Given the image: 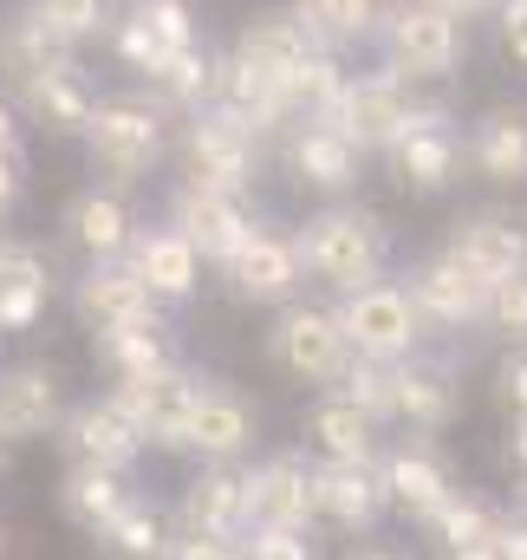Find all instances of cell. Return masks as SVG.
Instances as JSON below:
<instances>
[{
    "label": "cell",
    "instance_id": "6da1fadb",
    "mask_svg": "<svg viewBox=\"0 0 527 560\" xmlns=\"http://www.w3.org/2000/svg\"><path fill=\"white\" fill-rule=\"evenodd\" d=\"M293 255H300V275L306 287H319L326 300L365 287V280H385L397 261V229L359 196L346 202H319L300 229H293Z\"/></svg>",
    "mask_w": 527,
    "mask_h": 560
},
{
    "label": "cell",
    "instance_id": "7a4b0ae2",
    "mask_svg": "<svg viewBox=\"0 0 527 560\" xmlns=\"http://www.w3.org/2000/svg\"><path fill=\"white\" fill-rule=\"evenodd\" d=\"M169 131H176V118L163 112L156 92H143V85L98 92V105H92V118H85V131H79V150H85L92 183L143 189V183L169 163Z\"/></svg>",
    "mask_w": 527,
    "mask_h": 560
},
{
    "label": "cell",
    "instance_id": "3957f363",
    "mask_svg": "<svg viewBox=\"0 0 527 560\" xmlns=\"http://www.w3.org/2000/svg\"><path fill=\"white\" fill-rule=\"evenodd\" d=\"M372 46H378V66H391L403 85H423L430 92V85H449L462 72L469 26L449 20L430 0H391L385 20H378V33H372Z\"/></svg>",
    "mask_w": 527,
    "mask_h": 560
},
{
    "label": "cell",
    "instance_id": "277c9868",
    "mask_svg": "<svg viewBox=\"0 0 527 560\" xmlns=\"http://www.w3.org/2000/svg\"><path fill=\"white\" fill-rule=\"evenodd\" d=\"M169 163L183 183L196 189H235V196H255L261 189V170H267V143H255L229 112H189L176 118L169 131Z\"/></svg>",
    "mask_w": 527,
    "mask_h": 560
},
{
    "label": "cell",
    "instance_id": "5b68a950",
    "mask_svg": "<svg viewBox=\"0 0 527 560\" xmlns=\"http://www.w3.org/2000/svg\"><path fill=\"white\" fill-rule=\"evenodd\" d=\"M378 163L403 196H449L462 183V112L443 92H417L410 125L391 138Z\"/></svg>",
    "mask_w": 527,
    "mask_h": 560
},
{
    "label": "cell",
    "instance_id": "8992f818",
    "mask_svg": "<svg viewBox=\"0 0 527 560\" xmlns=\"http://www.w3.org/2000/svg\"><path fill=\"white\" fill-rule=\"evenodd\" d=\"M261 352L280 378H293V385H306V392H332L339 372L352 365V346H346L332 306L313 300V293L273 306V319H267V332H261Z\"/></svg>",
    "mask_w": 527,
    "mask_h": 560
},
{
    "label": "cell",
    "instance_id": "52a82bcc",
    "mask_svg": "<svg viewBox=\"0 0 527 560\" xmlns=\"http://www.w3.org/2000/svg\"><path fill=\"white\" fill-rule=\"evenodd\" d=\"M417 92H423V85H403L391 66H378V59H372V66H346V79H339V92L326 98L319 118L372 163V156H385L391 138L410 125Z\"/></svg>",
    "mask_w": 527,
    "mask_h": 560
},
{
    "label": "cell",
    "instance_id": "ba28073f",
    "mask_svg": "<svg viewBox=\"0 0 527 560\" xmlns=\"http://www.w3.org/2000/svg\"><path fill=\"white\" fill-rule=\"evenodd\" d=\"M326 306H332V319H339L352 359L397 365V359H410V352L430 346V339H423V319H417L410 293L397 287V275L365 280V287H352V293H339V300H326Z\"/></svg>",
    "mask_w": 527,
    "mask_h": 560
},
{
    "label": "cell",
    "instance_id": "9c48e42d",
    "mask_svg": "<svg viewBox=\"0 0 527 560\" xmlns=\"http://www.w3.org/2000/svg\"><path fill=\"white\" fill-rule=\"evenodd\" d=\"M202 39V20H196V7L189 0H125L118 13H112V26H105V46H112V59L131 72L137 85H150L183 46H196Z\"/></svg>",
    "mask_w": 527,
    "mask_h": 560
},
{
    "label": "cell",
    "instance_id": "30bf717a",
    "mask_svg": "<svg viewBox=\"0 0 527 560\" xmlns=\"http://www.w3.org/2000/svg\"><path fill=\"white\" fill-rule=\"evenodd\" d=\"M202 365L189 359H169L163 372L150 378H131V385H112L105 398L131 418V430L143 436V450H163V456H183V430H189V411L202 398Z\"/></svg>",
    "mask_w": 527,
    "mask_h": 560
},
{
    "label": "cell",
    "instance_id": "8fae6325",
    "mask_svg": "<svg viewBox=\"0 0 527 560\" xmlns=\"http://www.w3.org/2000/svg\"><path fill=\"white\" fill-rule=\"evenodd\" d=\"M378 482H385L391 515L410 522V528H423V522L462 489V482H456V463L443 456V443H436V436H403V430H391L385 450H378Z\"/></svg>",
    "mask_w": 527,
    "mask_h": 560
},
{
    "label": "cell",
    "instance_id": "7c38bea8",
    "mask_svg": "<svg viewBox=\"0 0 527 560\" xmlns=\"http://www.w3.org/2000/svg\"><path fill=\"white\" fill-rule=\"evenodd\" d=\"M462 418V365L456 352H410L391 365V430L403 436H443Z\"/></svg>",
    "mask_w": 527,
    "mask_h": 560
},
{
    "label": "cell",
    "instance_id": "4fadbf2b",
    "mask_svg": "<svg viewBox=\"0 0 527 560\" xmlns=\"http://www.w3.org/2000/svg\"><path fill=\"white\" fill-rule=\"evenodd\" d=\"M397 287L410 293V306H417V319H423V339L436 346V339H469V332H482V313H489V287L482 280H469L456 261H443L436 248L430 255H417Z\"/></svg>",
    "mask_w": 527,
    "mask_h": 560
},
{
    "label": "cell",
    "instance_id": "5bb4252c",
    "mask_svg": "<svg viewBox=\"0 0 527 560\" xmlns=\"http://www.w3.org/2000/svg\"><path fill=\"white\" fill-rule=\"evenodd\" d=\"M222 280V293L229 300H242V306H286V300H300L306 293V275H300V255H293V229H280V222H255L248 229V242L215 268Z\"/></svg>",
    "mask_w": 527,
    "mask_h": 560
},
{
    "label": "cell",
    "instance_id": "9a60e30c",
    "mask_svg": "<svg viewBox=\"0 0 527 560\" xmlns=\"http://www.w3.org/2000/svg\"><path fill=\"white\" fill-rule=\"evenodd\" d=\"M273 156H280L286 183H293L300 196H319V202H346V196H359V183H365V156L339 138L326 118H293L286 138L273 143Z\"/></svg>",
    "mask_w": 527,
    "mask_h": 560
},
{
    "label": "cell",
    "instance_id": "2e32d148",
    "mask_svg": "<svg viewBox=\"0 0 527 560\" xmlns=\"http://www.w3.org/2000/svg\"><path fill=\"white\" fill-rule=\"evenodd\" d=\"M7 105L20 112L26 131H39V138H52V143H79L92 105H98V79H92V66L79 52H66L46 72H33L20 92H7Z\"/></svg>",
    "mask_w": 527,
    "mask_h": 560
},
{
    "label": "cell",
    "instance_id": "e0dca14e",
    "mask_svg": "<svg viewBox=\"0 0 527 560\" xmlns=\"http://www.w3.org/2000/svg\"><path fill=\"white\" fill-rule=\"evenodd\" d=\"M436 255L456 261L462 275L482 280V287H502L508 275L527 268V215H515V209H462L443 229Z\"/></svg>",
    "mask_w": 527,
    "mask_h": 560
},
{
    "label": "cell",
    "instance_id": "ac0fdd59",
    "mask_svg": "<svg viewBox=\"0 0 527 560\" xmlns=\"http://www.w3.org/2000/svg\"><path fill=\"white\" fill-rule=\"evenodd\" d=\"M163 222L202 255V268H222V261L248 242V229L261 222V209H255V196H235V189H196V183H176Z\"/></svg>",
    "mask_w": 527,
    "mask_h": 560
},
{
    "label": "cell",
    "instance_id": "d6986e66",
    "mask_svg": "<svg viewBox=\"0 0 527 560\" xmlns=\"http://www.w3.org/2000/svg\"><path fill=\"white\" fill-rule=\"evenodd\" d=\"M261 450V405L229 385V378H202V398L189 411V430H183V456L196 463H248Z\"/></svg>",
    "mask_w": 527,
    "mask_h": 560
},
{
    "label": "cell",
    "instance_id": "ffe728a7",
    "mask_svg": "<svg viewBox=\"0 0 527 560\" xmlns=\"http://www.w3.org/2000/svg\"><path fill=\"white\" fill-rule=\"evenodd\" d=\"M391 522L378 463H313V528L319 535H346L365 541Z\"/></svg>",
    "mask_w": 527,
    "mask_h": 560
},
{
    "label": "cell",
    "instance_id": "44dd1931",
    "mask_svg": "<svg viewBox=\"0 0 527 560\" xmlns=\"http://www.w3.org/2000/svg\"><path fill=\"white\" fill-rule=\"evenodd\" d=\"M66 275L52 261V248L0 235V339H26L46 326V313L59 306Z\"/></svg>",
    "mask_w": 527,
    "mask_h": 560
},
{
    "label": "cell",
    "instance_id": "7402d4cb",
    "mask_svg": "<svg viewBox=\"0 0 527 560\" xmlns=\"http://www.w3.org/2000/svg\"><path fill=\"white\" fill-rule=\"evenodd\" d=\"M66 372L46 365V359H7L0 365V443L7 450H26V443H46L59 418H66Z\"/></svg>",
    "mask_w": 527,
    "mask_h": 560
},
{
    "label": "cell",
    "instance_id": "603a6c76",
    "mask_svg": "<svg viewBox=\"0 0 527 560\" xmlns=\"http://www.w3.org/2000/svg\"><path fill=\"white\" fill-rule=\"evenodd\" d=\"M66 306L85 332H118V326H156L169 319V306L150 300V287L125 268V261H85L66 280Z\"/></svg>",
    "mask_w": 527,
    "mask_h": 560
},
{
    "label": "cell",
    "instance_id": "cb8c5ba5",
    "mask_svg": "<svg viewBox=\"0 0 527 560\" xmlns=\"http://www.w3.org/2000/svg\"><path fill=\"white\" fill-rule=\"evenodd\" d=\"M242 502L248 522L273 528H313V456L306 450H267L242 463ZM319 535V528H313Z\"/></svg>",
    "mask_w": 527,
    "mask_h": 560
},
{
    "label": "cell",
    "instance_id": "d4e9b609",
    "mask_svg": "<svg viewBox=\"0 0 527 560\" xmlns=\"http://www.w3.org/2000/svg\"><path fill=\"white\" fill-rule=\"evenodd\" d=\"M462 176L489 189H527V105L502 98L462 125Z\"/></svg>",
    "mask_w": 527,
    "mask_h": 560
},
{
    "label": "cell",
    "instance_id": "484cf974",
    "mask_svg": "<svg viewBox=\"0 0 527 560\" xmlns=\"http://www.w3.org/2000/svg\"><path fill=\"white\" fill-rule=\"evenodd\" d=\"M52 443L66 450V463H98V469H125V476H137V463L150 456L143 436L131 430V418L105 392L98 398H72L59 430H52Z\"/></svg>",
    "mask_w": 527,
    "mask_h": 560
},
{
    "label": "cell",
    "instance_id": "4316f807",
    "mask_svg": "<svg viewBox=\"0 0 527 560\" xmlns=\"http://www.w3.org/2000/svg\"><path fill=\"white\" fill-rule=\"evenodd\" d=\"M176 535L196 541H235L248 528V502H242V463H196V476L183 482L176 509H169Z\"/></svg>",
    "mask_w": 527,
    "mask_h": 560
},
{
    "label": "cell",
    "instance_id": "83f0119b",
    "mask_svg": "<svg viewBox=\"0 0 527 560\" xmlns=\"http://www.w3.org/2000/svg\"><path fill=\"white\" fill-rule=\"evenodd\" d=\"M125 268L150 287L156 306H189V300L202 293V275H209L202 255H196L169 222H137L131 248H125Z\"/></svg>",
    "mask_w": 527,
    "mask_h": 560
},
{
    "label": "cell",
    "instance_id": "f1b7e54d",
    "mask_svg": "<svg viewBox=\"0 0 527 560\" xmlns=\"http://www.w3.org/2000/svg\"><path fill=\"white\" fill-rule=\"evenodd\" d=\"M137 222H143V215H137L131 189H112V183H85V189H72V202H66V215H59L66 242H72L85 261H125Z\"/></svg>",
    "mask_w": 527,
    "mask_h": 560
},
{
    "label": "cell",
    "instance_id": "f546056e",
    "mask_svg": "<svg viewBox=\"0 0 527 560\" xmlns=\"http://www.w3.org/2000/svg\"><path fill=\"white\" fill-rule=\"evenodd\" d=\"M385 423H372L359 405H346L339 392H313L306 418H300V450L313 463H378L385 450Z\"/></svg>",
    "mask_w": 527,
    "mask_h": 560
},
{
    "label": "cell",
    "instance_id": "4dcf8cb0",
    "mask_svg": "<svg viewBox=\"0 0 527 560\" xmlns=\"http://www.w3.org/2000/svg\"><path fill=\"white\" fill-rule=\"evenodd\" d=\"M215 112H229V118H235V125H242L255 143H267V150L286 138V125L300 118V112L286 105V92H280V85H267L261 72H248V66H242V59H229V52H222Z\"/></svg>",
    "mask_w": 527,
    "mask_h": 560
},
{
    "label": "cell",
    "instance_id": "1f68e13d",
    "mask_svg": "<svg viewBox=\"0 0 527 560\" xmlns=\"http://www.w3.org/2000/svg\"><path fill=\"white\" fill-rule=\"evenodd\" d=\"M137 495V482L125 469H98V463H66L59 476V515L79 528V535H98L125 502Z\"/></svg>",
    "mask_w": 527,
    "mask_h": 560
},
{
    "label": "cell",
    "instance_id": "d6a6232c",
    "mask_svg": "<svg viewBox=\"0 0 527 560\" xmlns=\"http://www.w3.org/2000/svg\"><path fill=\"white\" fill-rule=\"evenodd\" d=\"M92 359L105 365V378H112V385H131V378L163 372V365H169V359H183V352H176V326H169V319H156V326L92 332Z\"/></svg>",
    "mask_w": 527,
    "mask_h": 560
},
{
    "label": "cell",
    "instance_id": "836d02e7",
    "mask_svg": "<svg viewBox=\"0 0 527 560\" xmlns=\"http://www.w3.org/2000/svg\"><path fill=\"white\" fill-rule=\"evenodd\" d=\"M391 0H286V13L306 26L313 46L326 52H352V46H372L378 20H385Z\"/></svg>",
    "mask_w": 527,
    "mask_h": 560
},
{
    "label": "cell",
    "instance_id": "e575fe53",
    "mask_svg": "<svg viewBox=\"0 0 527 560\" xmlns=\"http://www.w3.org/2000/svg\"><path fill=\"white\" fill-rule=\"evenodd\" d=\"M215 85H222V52H215L209 39H196V46H183L143 92H156L169 118H189V112H209V105H215Z\"/></svg>",
    "mask_w": 527,
    "mask_h": 560
},
{
    "label": "cell",
    "instance_id": "d590c367",
    "mask_svg": "<svg viewBox=\"0 0 527 560\" xmlns=\"http://www.w3.org/2000/svg\"><path fill=\"white\" fill-rule=\"evenodd\" d=\"M169 541H176L169 509H156L150 495H131V502L92 535V548H98L105 560H163L169 555Z\"/></svg>",
    "mask_w": 527,
    "mask_h": 560
},
{
    "label": "cell",
    "instance_id": "8d00e7d4",
    "mask_svg": "<svg viewBox=\"0 0 527 560\" xmlns=\"http://www.w3.org/2000/svg\"><path fill=\"white\" fill-rule=\"evenodd\" d=\"M52 59H66V46L26 13V0L20 7H7L0 13V92H20L33 72H46Z\"/></svg>",
    "mask_w": 527,
    "mask_h": 560
},
{
    "label": "cell",
    "instance_id": "74e56055",
    "mask_svg": "<svg viewBox=\"0 0 527 560\" xmlns=\"http://www.w3.org/2000/svg\"><path fill=\"white\" fill-rule=\"evenodd\" d=\"M495 522H502V502L476 495V489H456L417 535L436 541V555H456V548H476V541H495Z\"/></svg>",
    "mask_w": 527,
    "mask_h": 560
},
{
    "label": "cell",
    "instance_id": "f35d334b",
    "mask_svg": "<svg viewBox=\"0 0 527 560\" xmlns=\"http://www.w3.org/2000/svg\"><path fill=\"white\" fill-rule=\"evenodd\" d=\"M26 13L66 46V52H85V46H98L105 39V26H112V13H118V0H26Z\"/></svg>",
    "mask_w": 527,
    "mask_h": 560
},
{
    "label": "cell",
    "instance_id": "ab89813d",
    "mask_svg": "<svg viewBox=\"0 0 527 560\" xmlns=\"http://www.w3.org/2000/svg\"><path fill=\"white\" fill-rule=\"evenodd\" d=\"M346 405H359L372 423H385L391 430V365H378V359H352L346 372H339V385H332Z\"/></svg>",
    "mask_w": 527,
    "mask_h": 560
},
{
    "label": "cell",
    "instance_id": "60d3db41",
    "mask_svg": "<svg viewBox=\"0 0 527 560\" xmlns=\"http://www.w3.org/2000/svg\"><path fill=\"white\" fill-rule=\"evenodd\" d=\"M242 560H319V535L313 528H273V522H248L235 535Z\"/></svg>",
    "mask_w": 527,
    "mask_h": 560
},
{
    "label": "cell",
    "instance_id": "b9f144b4",
    "mask_svg": "<svg viewBox=\"0 0 527 560\" xmlns=\"http://www.w3.org/2000/svg\"><path fill=\"white\" fill-rule=\"evenodd\" d=\"M482 332H489V339H502V346H527V268H522V275H508L502 287H489Z\"/></svg>",
    "mask_w": 527,
    "mask_h": 560
},
{
    "label": "cell",
    "instance_id": "7bdbcfd3",
    "mask_svg": "<svg viewBox=\"0 0 527 560\" xmlns=\"http://www.w3.org/2000/svg\"><path fill=\"white\" fill-rule=\"evenodd\" d=\"M495 405L508 418H527V346H508L495 365Z\"/></svg>",
    "mask_w": 527,
    "mask_h": 560
},
{
    "label": "cell",
    "instance_id": "ee69618b",
    "mask_svg": "<svg viewBox=\"0 0 527 560\" xmlns=\"http://www.w3.org/2000/svg\"><path fill=\"white\" fill-rule=\"evenodd\" d=\"M495 39H502V52L527 72V0H502L495 7Z\"/></svg>",
    "mask_w": 527,
    "mask_h": 560
},
{
    "label": "cell",
    "instance_id": "f6af8a7d",
    "mask_svg": "<svg viewBox=\"0 0 527 560\" xmlns=\"http://www.w3.org/2000/svg\"><path fill=\"white\" fill-rule=\"evenodd\" d=\"M26 202V156H7L0 150V222H13Z\"/></svg>",
    "mask_w": 527,
    "mask_h": 560
},
{
    "label": "cell",
    "instance_id": "bcb514c9",
    "mask_svg": "<svg viewBox=\"0 0 527 560\" xmlns=\"http://www.w3.org/2000/svg\"><path fill=\"white\" fill-rule=\"evenodd\" d=\"M163 560H242V548H235V541H196V535H176Z\"/></svg>",
    "mask_w": 527,
    "mask_h": 560
},
{
    "label": "cell",
    "instance_id": "7dc6e473",
    "mask_svg": "<svg viewBox=\"0 0 527 560\" xmlns=\"http://www.w3.org/2000/svg\"><path fill=\"white\" fill-rule=\"evenodd\" d=\"M502 463H508V476L527 482V418H508V436H502Z\"/></svg>",
    "mask_w": 527,
    "mask_h": 560
},
{
    "label": "cell",
    "instance_id": "c3c4849f",
    "mask_svg": "<svg viewBox=\"0 0 527 560\" xmlns=\"http://www.w3.org/2000/svg\"><path fill=\"white\" fill-rule=\"evenodd\" d=\"M495 560H527V528L522 522H495Z\"/></svg>",
    "mask_w": 527,
    "mask_h": 560
},
{
    "label": "cell",
    "instance_id": "681fc988",
    "mask_svg": "<svg viewBox=\"0 0 527 560\" xmlns=\"http://www.w3.org/2000/svg\"><path fill=\"white\" fill-rule=\"evenodd\" d=\"M0 150H7V156H26V125H20V112L7 105V92H0Z\"/></svg>",
    "mask_w": 527,
    "mask_h": 560
},
{
    "label": "cell",
    "instance_id": "f907efd6",
    "mask_svg": "<svg viewBox=\"0 0 527 560\" xmlns=\"http://www.w3.org/2000/svg\"><path fill=\"white\" fill-rule=\"evenodd\" d=\"M430 7H443L449 20H462V26H476V20H495V7H502V0H430Z\"/></svg>",
    "mask_w": 527,
    "mask_h": 560
},
{
    "label": "cell",
    "instance_id": "816d5d0a",
    "mask_svg": "<svg viewBox=\"0 0 527 560\" xmlns=\"http://www.w3.org/2000/svg\"><path fill=\"white\" fill-rule=\"evenodd\" d=\"M339 560H410V555H403V548H391V541H372V535H365V541H352Z\"/></svg>",
    "mask_w": 527,
    "mask_h": 560
},
{
    "label": "cell",
    "instance_id": "f5cc1de1",
    "mask_svg": "<svg viewBox=\"0 0 527 560\" xmlns=\"http://www.w3.org/2000/svg\"><path fill=\"white\" fill-rule=\"evenodd\" d=\"M502 515H508V522H522V528H527V482H515V495L502 502Z\"/></svg>",
    "mask_w": 527,
    "mask_h": 560
},
{
    "label": "cell",
    "instance_id": "db71d44e",
    "mask_svg": "<svg viewBox=\"0 0 527 560\" xmlns=\"http://www.w3.org/2000/svg\"><path fill=\"white\" fill-rule=\"evenodd\" d=\"M443 560H495V541H476V548H456V555H443Z\"/></svg>",
    "mask_w": 527,
    "mask_h": 560
},
{
    "label": "cell",
    "instance_id": "11a10c76",
    "mask_svg": "<svg viewBox=\"0 0 527 560\" xmlns=\"http://www.w3.org/2000/svg\"><path fill=\"white\" fill-rule=\"evenodd\" d=\"M13 555V528H7V522H0V560Z\"/></svg>",
    "mask_w": 527,
    "mask_h": 560
},
{
    "label": "cell",
    "instance_id": "9f6ffc18",
    "mask_svg": "<svg viewBox=\"0 0 527 560\" xmlns=\"http://www.w3.org/2000/svg\"><path fill=\"white\" fill-rule=\"evenodd\" d=\"M13 456H20V450H7V443H0V476H7V469H13Z\"/></svg>",
    "mask_w": 527,
    "mask_h": 560
},
{
    "label": "cell",
    "instance_id": "6f0895ef",
    "mask_svg": "<svg viewBox=\"0 0 527 560\" xmlns=\"http://www.w3.org/2000/svg\"><path fill=\"white\" fill-rule=\"evenodd\" d=\"M0 346H7V339H0Z\"/></svg>",
    "mask_w": 527,
    "mask_h": 560
}]
</instances>
